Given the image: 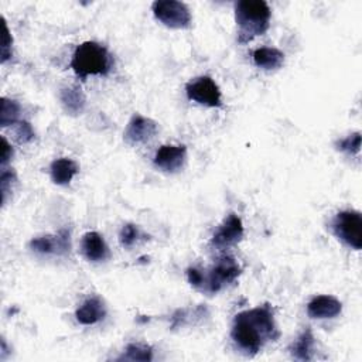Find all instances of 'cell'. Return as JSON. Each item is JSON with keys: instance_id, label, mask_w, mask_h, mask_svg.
<instances>
[{"instance_id": "obj_14", "label": "cell", "mask_w": 362, "mask_h": 362, "mask_svg": "<svg viewBox=\"0 0 362 362\" xmlns=\"http://www.w3.org/2000/svg\"><path fill=\"white\" fill-rule=\"evenodd\" d=\"M75 317L79 324L93 325L106 317V305L98 296L88 297L75 311Z\"/></svg>"}, {"instance_id": "obj_12", "label": "cell", "mask_w": 362, "mask_h": 362, "mask_svg": "<svg viewBox=\"0 0 362 362\" xmlns=\"http://www.w3.org/2000/svg\"><path fill=\"white\" fill-rule=\"evenodd\" d=\"M81 252L89 262H105L109 259L110 252L103 236L95 230L86 232L81 240Z\"/></svg>"}, {"instance_id": "obj_9", "label": "cell", "mask_w": 362, "mask_h": 362, "mask_svg": "<svg viewBox=\"0 0 362 362\" xmlns=\"http://www.w3.org/2000/svg\"><path fill=\"white\" fill-rule=\"evenodd\" d=\"M245 233L242 219L236 214H229L214 232L209 245L214 249L223 250L242 240Z\"/></svg>"}, {"instance_id": "obj_27", "label": "cell", "mask_w": 362, "mask_h": 362, "mask_svg": "<svg viewBox=\"0 0 362 362\" xmlns=\"http://www.w3.org/2000/svg\"><path fill=\"white\" fill-rule=\"evenodd\" d=\"M1 144H3V151H1L0 163H1V167H4L13 157V148L4 136H1Z\"/></svg>"}, {"instance_id": "obj_23", "label": "cell", "mask_w": 362, "mask_h": 362, "mask_svg": "<svg viewBox=\"0 0 362 362\" xmlns=\"http://www.w3.org/2000/svg\"><path fill=\"white\" fill-rule=\"evenodd\" d=\"M33 139H34V130H33L31 124L25 120H20L16 127V140L20 144H24V143L31 141Z\"/></svg>"}, {"instance_id": "obj_24", "label": "cell", "mask_w": 362, "mask_h": 362, "mask_svg": "<svg viewBox=\"0 0 362 362\" xmlns=\"http://www.w3.org/2000/svg\"><path fill=\"white\" fill-rule=\"evenodd\" d=\"M16 181V173L13 170H1V178H0V188H1V201L3 204L7 199V194L11 192V185Z\"/></svg>"}, {"instance_id": "obj_10", "label": "cell", "mask_w": 362, "mask_h": 362, "mask_svg": "<svg viewBox=\"0 0 362 362\" xmlns=\"http://www.w3.org/2000/svg\"><path fill=\"white\" fill-rule=\"evenodd\" d=\"M157 132L158 126L153 119L141 115H133L124 129L123 139L127 144L137 146L150 141Z\"/></svg>"}, {"instance_id": "obj_25", "label": "cell", "mask_w": 362, "mask_h": 362, "mask_svg": "<svg viewBox=\"0 0 362 362\" xmlns=\"http://www.w3.org/2000/svg\"><path fill=\"white\" fill-rule=\"evenodd\" d=\"M11 34L10 30L7 27V24H4V37H3V45H1V62L4 64L7 59L11 58Z\"/></svg>"}, {"instance_id": "obj_3", "label": "cell", "mask_w": 362, "mask_h": 362, "mask_svg": "<svg viewBox=\"0 0 362 362\" xmlns=\"http://www.w3.org/2000/svg\"><path fill=\"white\" fill-rule=\"evenodd\" d=\"M112 66V57L107 48L96 41L79 44L71 59V68L78 78L85 81L92 75H106Z\"/></svg>"}, {"instance_id": "obj_21", "label": "cell", "mask_w": 362, "mask_h": 362, "mask_svg": "<svg viewBox=\"0 0 362 362\" xmlns=\"http://www.w3.org/2000/svg\"><path fill=\"white\" fill-rule=\"evenodd\" d=\"M335 147L348 154V156H355V154H359L361 151V133L359 132H355L344 139H339L337 143H335Z\"/></svg>"}, {"instance_id": "obj_5", "label": "cell", "mask_w": 362, "mask_h": 362, "mask_svg": "<svg viewBox=\"0 0 362 362\" xmlns=\"http://www.w3.org/2000/svg\"><path fill=\"white\" fill-rule=\"evenodd\" d=\"M240 266L232 256H222L219 257L215 264L204 273V283L202 291L206 293H218L225 286L235 281L240 274Z\"/></svg>"}, {"instance_id": "obj_1", "label": "cell", "mask_w": 362, "mask_h": 362, "mask_svg": "<svg viewBox=\"0 0 362 362\" xmlns=\"http://www.w3.org/2000/svg\"><path fill=\"white\" fill-rule=\"evenodd\" d=\"M279 335L270 304L240 311L235 315L230 329L232 341L247 356L256 355L269 341H276Z\"/></svg>"}, {"instance_id": "obj_20", "label": "cell", "mask_w": 362, "mask_h": 362, "mask_svg": "<svg viewBox=\"0 0 362 362\" xmlns=\"http://www.w3.org/2000/svg\"><path fill=\"white\" fill-rule=\"evenodd\" d=\"M120 361H151L153 359V348L146 344L132 342L126 346L124 354L119 358Z\"/></svg>"}, {"instance_id": "obj_22", "label": "cell", "mask_w": 362, "mask_h": 362, "mask_svg": "<svg viewBox=\"0 0 362 362\" xmlns=\"http://www.w3.org/2000/svg\"><path fill=\"white\" fill-rule=\"evenodd\" d=\"M140 239V230L134 223H126L120 229L119 240L123 247H132Z\"/></svg>"}, {"instance_id": "obj_8", "label": "cell", "mask_w": 362, "mask_h": 362, "mask_svg": "<svg viewBox=\"0 0 362 362\" xmlns=\"http://www.w3.org/2000/svg\"><path fill=\"white\" fill-rule=\"evenodd\" d=\"M28 247L41 256L57 255L62 256L69 253L71 249V233L68 229H61L54 235H42L30 240Z\"/></svg>"}, {"instance_id": "obj_17", "label": "cell", "mask_w": 362, "mask_h": 362, "mask_svg": "<svg viewBox=\"0 0 362 362\" xmlns=\"http://www.w3.org/2000/svg\"><path fill=\"white\" fill-rule=\"evenodd\" d=\"M315 338L310 328L303 329V332L293 341L288 351L291 356L297 361H311L314 354Z\"/></svg>"}, {"instance_id": "obj_15", "label": "cell", "mask_w": 362, "mask_h": 362, "mask_svg": "<svg viewBox=\"0 0 362 362\" xmlns=\"http://www.w3.org/2000/svg\"><path fill=\"white\" fill-rule=\"evenodd\" d=\"M79 165L66 157L57 158L49 165V175L54 184L57 185H68L72 178L78 174Z\"/></svg>"}, {"instance_id": "obj_2", "label": "cell", "mask_w": 362, "mask_h": 362, "mask_svg": "<svg viewBox=\"0 0 362 362\" xmlns=\"http://www.w3.org/2000/svg\"><path fill=\"white\" fill-rule=\"evenodd\" d=\"M270 7L263 0H239L235 3V20L239 27L238 41L246 44L269 28Z\"/></svg>"}, {"instance_id": "obj_7", "label": "cell", "mask_w": 362, "mask_h": 362, "mask_svg": "<svg viewBox=\"0 0 362 362\" xmlns=\"http://www.w3.org/2000/svg\"><path fill=\"white\" fill-rule=\"evenodd\" d=\"M185 92L189 100L209 107L222 106V93L216 82L211 76H198L188 82Z\"/></svg>"}, {"instance_id": "obj_13", "label": "cell", "mask_w": 362, "mask_h": 362, "mask_svg": "<svg viewBox=\"0 0 362 362\" xmlns=\"http://www.w3.org/2000/svg\"><path fill=\"white\" fill-rule=\"evenodd\" d=\"M341 311H342V304L334 296H315L307 304V314L311 318H317V320L334 318L339 315Z\"/></svg>"}, {"instance_id": "obj_19", "label": "cell", "mask_w": 362, "mask_h": 362, "mask_svg": "<svg viewBox=\"0 0 362 362\" xmlns=\"http://www.w3.org/2000/svg\"><path fill=\"white\" fill-rule=\"evenodd\" d=\"M20 103L14 99L1 98V110H0V124L1 127H7L10 124H17L20 120Z\"/></svg>"}, {"instance_id": "obj_6", "label": "cell", "mask_w": 362, "mask_h": 362, "mask_svg": "<svg viewBox=\"0 0 362 362\" xmlns=\"http://www.w3.org/2000/svg\"><path fill=\"white\" fill-rule=\"evenodd\" d=\"M154 17L168 28H188L192 17L191 11L182 1L175 0H157L151 4Z\"/></svg>"}, {"instance_id": "obj_18", "label": "cell", "mask_w": 362, "mask_h": 362, "mask_svg": "<svg viewBox=\"0 0 362 362\" xmlns=\"http://www.w3.org/2000/svg\"><path fill=\"white\" fill-rule=\"evenodd\" d=\"M253 62L262 69H277L284 64V54L277 48L262 47L253 51Z\"/></svg>"}, {"instance_id": "obj_16", "label": "cell", "mask_w": 362, "mask_h": 362, "mask_svg": "<svg viewBox=\"0 0 362 362\" xmlns=\"http://www.w3.org/2000/svg\"><path fill=\"white\" fill-rule=\"evenodd\" d=\"M59 100L64 110L71 116H78L83 112L86 98L79 86H65L59 90Z\"/></svg>"}, {"instance_id": "obj_11", "label": "cell", "mask_w": 362, "mask_h": 362, "mask_svg": "<svg viewBox=\"0 0 362 362\" xmlns=\"http://www.w3.org/2000/svg\"><path fill=\"white\" fill-rule=\"evenodd\" d=\"M187 160V147L185 146H174L165 144L161 146L153 158V164L156 168L164 173H177L182 168Z\"/></svg>"}, {"instance_id": "obj_26", "label": "cell", "mask_w": 362, "mask_h": 362, "mask_svg": "<svg viewBox=\"0 0 362 362\" xmlns=\"http://www.w3.org/2000/svg\"><path fill=\"white\" fill-rule=\"evenodd\" d=\"M187 279L189 281V284L198 290L202 288V283H204V273L197 269V267H189L187 270Z\"/></svg>"}, {"instance_id": "obj_4", "label": "cell", "mask_w": 362, "mask_h": 362, "mask_svg": "<svg viewBox=\"0 0 362 362\" xmlns=\"http://www.w3.org/2000/svg\"><path fill=\"white\" fill-rule=\"evenodd\" d=\"M334 235L348 247L361 250L362 247V216L361 212L345 209L338 212L331 223Z\"/></svg>"}]
</instances>
